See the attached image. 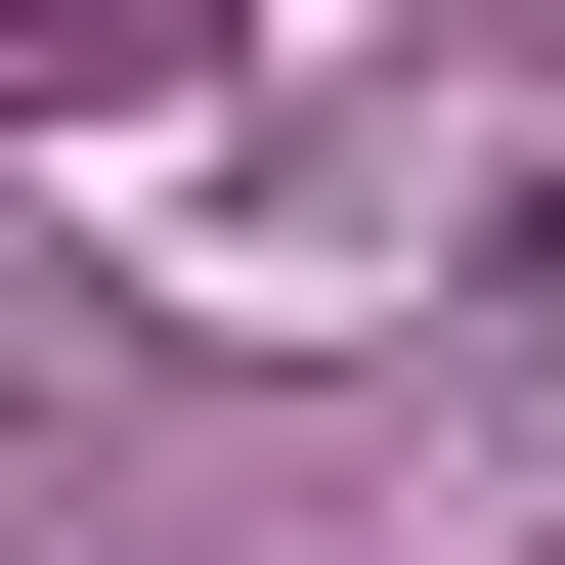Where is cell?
I'll use <instances>...</instances> for the list:
<instances>
[{
    "mask_svg": "<svg viewBox=\"0 0 565 565\" xmlns=\"http://www.w3.org/2000/svg\"><path fill=\"white\" fill-rule=\"evenodd\" d=\"M87 44H174V0H0V87H87Z\"/></svg>",
    "mask_w": 565,
    "mask_h": 565,
    "instance_id": "obj_1",
    "label": "cell"
}]
</instances>
